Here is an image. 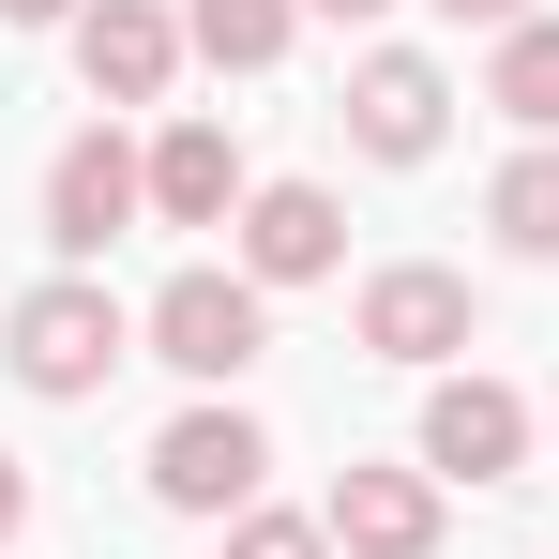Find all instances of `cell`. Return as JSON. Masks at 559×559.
<instances>
[{
	"label": "cell",
	"mask_w": 559,
	"mask_h": 559,
	"mask_svg": "<svg viewBox=\"0 0 559 559\" xmlns=\"http://www.w3.org/2000/svg\"><path fill=\"white\" fill-rule=\"evenodd\" d=\"M258 468H273V439H258L242 408H182V424L152 439V499H167V514H258Z\"/></svg>",
	"instance_id": "3957f363"
},
{
	"label": "cell",
	"mask_w": 559,
	"mask_h": 559,
	"mask_svg": "<svg viewBox=\"0 0 559 559\" xmlns=\"http://www.w3.org/2000/svg\"><path fill=\"white\" fill-rule=\"evenodd\" d=\"M454 31H530V0H439Z\"/></svg>",
	"instance_id": "2e32d148"
},
{
	"label": "cell",
	"mask_w": 559,
	"mask_h": 559,
	"mask_svg": "<svg viewBox=\"0 0 559 559\" xmlns=\"http://www.w3.org/2000/svg\"><path fill=\"white\" fill-rule=\"evenodd\" d=\"M136 348H152V364H182L197 393H227V378L273 348V287H258V273H212V258H197V273H167V287H152Z\"/></svg>",
	"instance_id": "6da1fadb"
},
{
	"label": "cell",
	"mask_w": 559,
	"mask_h": 559,
	"mask_svg": "<svg viewBox=\"0 0 559 559\" xmlns=\"http://www.w3.org/2000/svg\"><path fill=\"white\" fill-rule=\"evenodd\" d=\"M76 76H92L106 106H167V76H182V15H167V0H92V15H76Z\"/></svg>",
	"instance_id": "9c48e42d"
},
{
	"label": "cell",
	"mask_w": 559,
	"mask_h": 559,
	"mask_svg": "<svg viewBox=\"0 0 559 559\" xmlns=\"http://www.w3.org/2000/svg\"><path fill=\"white\" fill-rule=\"evenodd\" d=\"M227 559H333L318 514H227Z\"/></svg>",
	"instance_id": "9a60e30c"
},
{
	"label": "cell",
	"mask_w": 559,
	"mask_h": 559,
	"mask_svg": "<svg viewBox=\"0 0 559 559\" xmlns=\"http://www.w3.org/2000/svg\"><path fill=\"white\" fill-rule=\"evenodd\" d=\"M439 121H454V76H439L424 46H364V61H348V136H364L378 167H424Z\"/></svg>",
	"instance_id": "277c9868"
},
{
	"label": "cell",
	"mask_w": 559,
	"mask_h": 559,
	"mask_svg": "<svg viewBox=\"0 0 559 559\" xmlns=\"http://www.w3.org/2000/svg\"><path fill=\"white\" fill-rule=\"evenodd\" d=\"M121 348H136V318H121V302H106L92 273H61V287H31V302H15V318H0V364L31 378V393H46V408H76V393H106V364H121Z\"/></svg>",
	"instance_id": "7a4b0ae2"
},
{
	"label": "cell",
	"mask_w": 559,
	"mask_h": 559,
	"mask_svg": "<svg viewBox=\"0 0 559 559\" xmlns=\"http://www.w3.org/2000/svg\"><path fill=\"white\" fill-rule=\"evenodd\" d=\"M318 530L348 559H439V468H333V499H318Z\"/></svg>",
	"instance_id": "8992f818"
},
{
	"label": "cell",
	"mask_w": 559,
	"mask_h": 559,
	"mask_svg": "<svg viewBox=\"0 0 559 559\" xmlns=\"http://www.w3.org/2000/svg\"><path fill=\"white\" fill-rule=\"evenodd\" d=\"M136 212H152V152H121V136L92 121V136L46 167V242H61V258H106Z\"/></svg>",
	"instance_id": "5b68a950"
},
{
	"label": "cell",
	"mask_w": 559,
	"mask_h": 559,
	"mask_svg": "<svg viewBox=\"0 0 559 559\" xmlns=\"http://www.w3.org/2000/svg\"><path fill=\"white\" fill-rule=\"evenodd\" d=\"M0 15H15V31H76L92 0H0Z\"/></svg>",
	"instance_id": "ac0fdd59"
},
{
	"label": "cell",
	"mask_w": 559,
	"mask_h": 559,
	"mask_svg": "<svg viewBox=\"0 0 559 559\" xmlns=\"http://www.w3.org/2000/svg\"><path fill=\"white\" fill-rule=\"evenodd\" d=\"M333 258H348V212H333L318 182H258V197H242V258H227V273H258V287H318Z\"/></svg>",
	"instance_id": "30bf717a"
},
{
	"label": "cell",
	"mask_w": 559,
	"mask_h": 559,
	"mask_svg": "<svg viewBox=\"0 0 559 559\" xmlns=\"http://www.w3.org/2000/svg\"><path fill=\"white\" fill-rule=\"evenodd\" d=\"M364 348H378V364H454V348H468V273H439V258L364 273Z\"/></svg>",
	"instance_id": "ba28073f"
},
{
	"label": "cell",
	"mask_w": 559,
	"mask_h": 559,
	"mask_svg": "<svg viewBox=\"0 0 559 559\" xmlns=\"http://www.w3.org/2000/svg\"><path fill=\"white\" fill-rule=\"evenodd\" d=\"M484 106H499V121H530V136H559V15L499 31V61H484Z\"/></svg>",
	"instance_id": "5bb4252c"
},
{
	"label": "cell",
	"mask_w": 559,
	"mask_h": 559,
	"mask_svg": "<svg viewBox=\"0 0 559 559\" xmlns=\"http://www.w3.org/2000/svg\"><path fill=\"white\" fill-rule=\"evenodd\" d=\"M530 454V393H514V378H439V393H424V468H439V484H499V468Z\"/></svg>",
	"instance_id": "52a82bcc"
},
{
	"label": "cell",
	"mask_w": 559,
	"mask_h": 559,
	"mask_svg": "<svg viewBox=\"0 0 559 559\" xmlns=\"http://www.w3.org/2000/svg\"><path fill=\"white\" fill-rule=\"evenodd\" d=\"M287 31H302V0H182V46L212 61V76H273Z\"/></svg>",
	"instance_id": "7c38bea8"
},
{
	"label": "cell",
	"mask_w": 559,
	"mask_h": 559,
	"mask_svg": "<svg viewBox=\"0 0 559 559\" xmlns=\"http://www.w3.org/2000/svg\"><path fill=\"white\" fill-rule=\"evenodd\" d=\"M302 15H348V31H364V15H393V0H302Z\"/></svg>",
	"instance_id": "d6986e66"
},
{
	"label": "cell",
	"mask_w": 559,
	"mask_h": 559,
	"mask_svg": "<svg viewBox=\"0 0 559 559\" xmlns=\"http://www.w3.org/2000/svg\"><path fill=\"white\" fill-rule=\"evenodd\" d=\"M484 227H499L514 258H559V136H530V152L484 182Z\"/></svg>",
	"instance_id": "4fadbf2b"
},
{
	"label": "cell",
	"mask_w": 559,
	"mask_h": 559,
	"mask_svg": "<svg viewBox=\"0 0 559 559\" xmlns=\"http://www.w3.org/2000/svg\"><path fill=\"white\" fill-rule=\"evenodd\" d=\"M242 136H227V121H167V136H152V212H167V227H242Z\"/></svg>",
	"instance_id": "8fae6325"
},
{
	"label": "cell",
	"mask_w": 559,
	"mask_h": 559,
	"mask_svg": "<svg viewBox=\"0 0 559 559\" xmlns=\"http://www.w3.org/2000/svg\"><path fill=\"white\" fill-rule=\"evenodd\" d=\"M15 530H31V468L0 454V559H15Z\"/></svg>",
	"instance_id": "e0dca14e"
}]
</instances>
